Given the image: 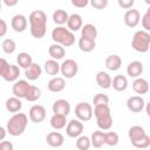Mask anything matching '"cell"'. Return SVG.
Returning a JSON list of instances; mask_svg holds the SVG:
<instances>
[{
    "instance_id": "30bf717a",
    "label": "cell",
    "mask_w": 150,
    "mask_h": 150,
    "mask_svg": "<svg viewBox=\"0 0 150 150\" xmlns=\"http://www.w3.org/2000/svg\"><path fill=\"white\" fill-rule=\"evenodd\" d=\"M144 104H145V102H144L143 97H141L138 95L131 96L127 101V107H128V109L131 112H139V111H142L143 108H144Z\"/></svg>"
},
{
    "instance_id": "f1b7e54d",
    "label": "cell",
    "mask_w": 150,
    "mask_h": 150,
    "mask_svg": "<svg viewBox=\"0 0 150 150\" xmlns=\"http://www.w3.org/2000/svg\"><path fill=\"white\" fill-rule=\"evenodd\" d=\"M68 18H69L68 13L66 11H63V9H56L53 13V20H54V22L56 25H60V26L63 25V23H66L67 20H68Z\"/></svg>"
},
{
    "instance_id": "44dd1931",
    "label": "cell",
    "mask_w": 150,
    "mask_h": 150,
    "mask_svg": "<svg viewBox=\"0 0 150 150\" xmlns=\"http://www.w3.org/2000/svg\"><path fill=\"white\" fill-rule=\"evenodd\" d=\"M132 89L136 94H139V95L146 94L149 90V83L144 79H137L132 82Z\"/></svg>"
},
{
    "instance_id": "816d5d0a",
    "label": "cell",
    "mask_w": 150,
    "mask_h": 150,
    "mask_svg": "<svg viewBox=\"0 0 150 150\" xmlns=\"http://www.w3.org/2000/svg\"><path fill=\"white\" fill-rule=\"evenodd\" d=\"M0 11H1V1H0Z\"/></svg>"
},
{
    "instance_id": "9c48e42d",
    "label": "cell",
    "mask_w": 150,
    "mask_h": 150,
    "mask_svg": "<svg viewBox=\"0 0 150 150\" xmlns=\"http://www.w3.org/2000/svg\"><path fill=\"white\" fill-rule=\"evenodd\" d=\"M29 118L34 123H41L46 118V109L43 105L36 104L29 109Z\"/></svg>"
},
{
    "instance_id": "f546056e",
    "label": "cell",
    "mask_w": 150,
    "mask_h": 150,
    "mask_svg": "<svg viewBox=\"0 0 150 150\" xmlns=\"http://www.w3.org/2000/svg\"><path fill=\"white\" fill-rule=\"evenodd\" d=\"M16 61H18V64L23 68V69H27L32 63H33V60H32V56L28 54V53H20L16 57Z\"/></svg>"
},
{
    "instance_id": "cb8c5ba5",
    "label": "cell",
    "mask_w": 150,
    "mask_h": 150,
    "mask_svg": "<svg viewBox=\"0 0 150 150\" xmlns=\"http://www.w3.org/2000/svg\"><path fill=\"white\" fill-rule=\"evenodd\" d=\"M146 134H145L144 129L142 127H139V125H134L128 131V136H129V139L131 141V143L135 142V141H137V139H139V138H142Z\"/></svg>"
},
{
    "instance_id": "d590c367",
    "label": "cell",
    "mask_w": 150,
    "mask_h": 150,
    "mask_svg": "<svg viewBox=\"0 0 150 150\" xmlns=\"http://www.w3.org/2000/svg\"><path fill=\"white\" fill-rule=\"evenodd\" d=\"M118 135L115 131H109L104 134V143L108 144L109 146H115L118 143Z\"/></svg>"
},
{
    "instance_id": "8d00e7d4",
    "label": "cell",
    "mask_w": 150,
    "mask_h": 150,
    "mask_svg": "<svg viewBox=\"0 0 150 150\" xmlns=\"http://www.w3.org/2000/svg\"><path fill=\"white\" fill-rule=\"evenodd\" d=\"M16 48V45L14 42V40L12 39H6L4 40L2 42V50L6 53V54H12Z\"/></svg>"
},
{
    "instance_id": "d4e9b609",
    "label": "cell",
    "mask_w": 150,
    "mask_h": 150,
    "mask_svg": "<svg viewBox=\"0 0 150 150\" xmlns=\"http://www.w3.org/2000/svg\"><path fill=\"white\" fill-rule=\"evenodd\" d=\"M95 46H96L95 40H91V39H88V38H82V36L79 40V47L84 53H89V52L94 50Z\"/></svg>"
},
{
    "instance_id": "7c38bea8",
    "label": "cell",
    "mask_w": 150,
    "mask_h": 150,
    "mask_svg": "<svg viewBox=\"0 0 150 150\" xmlns=\"http://www.w3.org/2000/svg\"><path fill=\"white\" fill-rule=\"evenodd\" d=\"M139 12L137 9H128L124 14V23L130 27V28H134L138 25L139 22Z\"/></svg>"
},
{
    "instance_id": "7a4b0ae2",
    "label": "cell",
    "mask_w": 150,
    "mask_h": 150,
    "mask_svg": "<svg viewBox=\"0 0 150 150\" xmlns=\"http://www.w3.org/2000/svg\"><path fill=\"white\" fill-rule=\"evenodd\" d=\"M27 123H28V118H27L26 114L18 112V114L13 115L9 118V121L7 122V131L12 136H20L26 130Z\"/></svg>"
},
{
    "instance_id": "681fc988",
    "label": "cell",
    "mask_w": 150,
    "mask_h": 150,
    "mask_svg": "<svg viewBox=\"0 0 150 150\" xmlns=\"http://www.w3.org/2000/svg\"><path fill=\"white\" fill-rule=\"evenodd\" d=\"M5 136H6V130L2 127H0V141H2L5 138Z\"/></svg>"
},
{
    "instance_id": "4dcf8cb0",
    "label": "cell",
    "mask_w": 150,
    "mask_h": 150,
    "mask_svg": "<svg viewBox=\"0 0 150 150\" xmlns=\"http://www.w3.org/2000/svg\"><path fill=\"white\" fill-rule=\"evenodd\" d=\"M50 125L54 129H62L66 125V116L60 114H54L50 118Z\"/></svg>"
},
{
    "instance_id": "6da1fadb",
    "label": "cell",
    "mask_w": 150,
    "mask_h": 150,
    "mask_svg": "<svg viewBox=\"0 0 150 150\" xmlns=\"http://www.w3.org/2000/svg\"><path fill=\"white\" fill-rule=\"evenodd\" d=\"M29 23H30V34L35 39H41L46 34L47 27V15L43 11L36 9L33 11L29 15Z\"/></svg>"
},
{
    "instance_id": "52a82bcc",
    "label": "cell",
    "mask_w": 150,
    "mask_h": 150,
    "mask_svg": "<svg viewBox=\"0 0 150 150\" xmlns=\"http://www.w3.org/2000/svg\"><path fill=\"white\" fill-rule=\"evenodd\" d=\"M60 70L62 73V75L66 77V79H71L74 77L76 74H77V70H79V66L77 63L69 59V60H66L61 66H60Z\"/></svg>"
},
{
    "instance_id": "8992f818",
    "label": "cell",
    "mask_w": 150,
    "mask_h": 150,
    "mask_svg": "<svg viewBox=\"0 0 150 150\" xmlns=\"http://www.w3.org/2000/svg\"><path fill=\"white\" fill-rule=\"evenodd\" d=\"M75 115L80 121H89L93 116V108L87 102H81L75 107Z\"/></svg>"
},
{
    "instance_id": "7402d4cb",
    "label": "cell",
    "mask_w": 150,
    "mask_h": 150,
    "mask_svg": "<svg viewBox=\"0 0 150 150\" xmlns=\"http://www.w3.org/2000/svg\"><path fill=\"white\" fill-rule=\"evenodd\" d=\"M121 64H122V59L118 55H109L105 59V67L109 70L115 71V70L120 69Z\"/></svg>"
},
{
    "instance_id": "603a6c76",
    "label": "cell",
    "mask_w": 150,
    "mask_h": 150,
    "mask_svg": "<svg viewBox=\"0 0 150 150\" xmlns=\"http://www.w3.org/2000/svg\"><path fill=\"white\" fill-rule=\"evenodd\" d=\"M67 26L73 32L79 30L82 27V18L79 14H71L67 20Z\"/></svg>"
},
{
    "instance_id": "c3c4849f",
    "label": "cell",
    "mask_w": 150,
    "mask_h": 150,
    "mask_svg": "<svg viewBox=\"0 0 150 150\" xmlns=\"http://www.w3.org/2000/svg\"><path fill=\"white\" fill-rule=\"evenodd\" d=\"M4 2H5L6 6H9L11 7V6H15L18 4V0H5Z\"/></svg>"
},
{
    "instance_id": "f6af8a7d",
    "label": "cell",
    "mask_w": 150,
    "mask_h": 150,
    "mask_svg": "<svg viewBox=\"0 0 150 150\" xmlns=\"http://www.w3.org/2000/svg\"><path fill=\"white\" fill-rule=\"evenodd\" d=\"M0 150H13V144L9 141L0 142Z\"/></svg>"
},
{
    "instance_id": "3957f363",
    "label": "cell",
    "mask_w": 150,
    "mask_h": 150,
    "mask_svg": "<svg viewBox=\"0 0 150 150\" xmlns=\"http://www.w3.org/2000/svg\"><path fill=\"white\" fill-rule=\"evenodd\" d=\"M95 117L97 120V125L102 130H109L112 125V118L110 115V108L108 104L96 105L94 109Z\"/></svg>"
},
{
    "instance_id": "f907efd6",
    "label": "cell",
    "mask_w": 150,
    "mask_h": 150,
    "mask_svg": "<svg viewBox=\"0 0 150 150\" xmlns=\"http://www.w3.org/2000/svg\"><path fill=\"white\" fill-rule=\"evenodd\" d=\"M146 114H148V116L150 115V105L149 104H146Z\"/></svg>"
},
{
    "instance_id": "9a60e30c",
    "label": "cell",
    "mask_w": 150,
    "mask_h": 150,
    "mask_svg": "<svg viewBox=\"0 0 150 150\" xmlns=\"http://www.w3.org/2000/svg\"><path fill=\"white\" fill-rule=\"evenodd\" d=\"M46 141H47V143H48L50 146H53V148H59V146H61V145L63 144L64 138H63V136H62L60 132L53 131V132H49V134L47 135Z\"/></svg>"
},
{
    "instance_id": "836d02e7",
    "label": "cell",
    "mask_w": 150,
    "mask_h": 150,
    "mask_svg": "<svg viewBox=\"0 0 150 150\" xmlns=\"http://www.w3.org/2000/svg\"><path fill=\"white\" fill-rule=\"evenodd\" d=\"M40 96H41V90H40V88H38V87H35V86H30L25 98H26L27 101L34 102V101H38V100L40 98Z\"/></svg>"
},
{
    "instance_id": "4316f807",
    "label": "cell",
    "mask_w": 150,
    "mask_h": 150,
    "mask_svg": "<svg viewBox=\"0 0 150 150\" xmlns=\"http://www.w3.org/2000/svg\"><path fill=\"white\" fill-rule=\"evenodd\" d=\"M48 53H49V55H50L54 60H60V59H62V57L64 56V54H66L63 47L60 46V45H57V43H54V45L49 46Z\"/></svg>"
},
{
    "instance_id": "4fadbf2b",
    "label": "cell",
    "mask_w": 150,
    "mask_h": 150,
    "mask_svg": "<svg viewBox=\"0 0 150 150\" xmlns=\"http://www.w3.org/2000/svg\"><path fill=\"white\" fill-rule=\"evenodd\" d=\"M70 111V104L66 100H57L53 104V112L54 114H60L63 116H67Z\"/></svg>"
},
{
    "instance_id": "ffe728a7",
    "label": "cell",
    "mask_w": 150,
    "mask_h": 150,
    "mask_svg": "<svg viewBox=\"0 0 150 150\" xmlns=\"http://www.w3.org/2000/svg\"><path fill=\"white\" fill-rule=\"evenodd\" d=\"M66 87V82L62 77H54L48 82V90L53 93H59L63 90Z\"/></svg>"
},
{
    "instance_id": "5b68a950",
    "label": "cell",
    "mask_w": 150,
    "mask_h": 150,
    "mask_svg": "<svg viewBox=\"0 0 150 150\" xmlns=\"http://www.w3.org/2000/svg\"><path fill=\"white\" fill-rule=\"evenodd\" d=\"M149 46H150V34L145 30L136 32L131 41V47L139 53H145L149 50Z\"/></svg>"
},
{
    "instance_id": "83f0119b",
    "label": "cell",
    "mask_w": 150,
    "mask_h": 150,
    "mask_svg": "<svg viewBox=\"0 0 150 150\" xmlns=\"http://www.w3.org/2000/svg\"><path fill=\"white\" fill-rule=\"evenodd\" d=\"M81 34H82V38H88V39L95 40L96 36H97V29H96V27L94 25L87 23V25H84L82 27Z\"/></svg>"
},
{
    "instance_id": "ba28073f",
    "label": "cell",
    "mask_w": 150,
    "mask_h": 150,
    "mask_svg": "<svg viewBox=\"0 0 150 150\" xmlns=\"http://www.w3.org/2000/svg\"><path fill=\"white\" fill-rule=\"evenodd\" d=\"M30 84L25 81V80H19L16 81L14 84H13V88H12V91L14 94V97H18V98H25L27 93H28V89H29Z\"/></svg>"
},
{
    "instance_id": "ab89813d",
    "label": "cell",
    "mask_w": 150,
    "mask_h": 150,
    "mask_svg": "<svg viewBox=\"0 0 150 150\" xmlns=\"http://www.w3.org/2000/svg\"><path fill=\"white\" fill-rule=\"evenodd\" d=\"M94 105H102V104H108L109 103V97L105 94H96L93 98Z\"/></svg>"
},
{
    "instance_id": "484cf974",
    "label": "cell",
    "mask_w": 150,
    "mask_h": 150,
    "mask_svg": "<svg viewBox=\"0 0 150 150\" xmlns=\"http://www.w3.org/2000/svg\"><path fill=\"white\" fill-rule=\"evenodd\" d=\"M22 108V103L18 97H9L6 101V109L9 112H18Z\"/></svg>"
},
{
    "instance_id": "60d3db41",
    "label": "cell",
    "mask_w": 150,
    "mask_h": 150,
    "mask_svg": "<svg viewBox=\"0 0 150 150\" xmlns=\"http://www.w3.org/2000/svg\"><path fill=\"white\" fill-rule=\"evenodd\" d=\"M9 67H11V64H8V62L5 59L0 57V76L1 77H4L6 75V73L8 71Z\"/></svg>"
},
{
    "instance_id": "d6a6232c",
    "label": "cell",
    "mask_w": 150,
    "mask_h": 150,
    "mask_svg": "<svg viewBox=\"0 0 150 150\" xmlns=\"http://www.w3.org/2000/svg\"><path fill=\"white\" fill-rule=\"evenodd\" d=\"M19 75H20L19 67L15 66V64H11L8 71L6 73V75H5L2 79L6 80V81H8V82H13V81H15V80L19 77Z\"/></svg>"
},
{
    "instance_id": "1f68e13d",
    "label": "cell",
    "mask_w": 150,
    "mask_h": 150,
    "mask_svg": "<svg viewBox=\"0 0 150 150\" xmlns=\"http://www.w3.org/2000/svg\"><path fill=\"white\" fill-rule=\"evenodd\" d=\"M45 70L48 75H57L60 71V64L55 60H48L45 63Z\"/></svg>"
},
{
    "instance_id": "74e56055",
    "label": "cell",
    "mask_w": 150,
    "mask_h": 150,
    "mask_svg": "<svg viewBox=\"0 0 150 150\" xmlns=\"http://www.w3.org/2000/svg\"><path fill=\"white\" fill-rule=\"evenodd\" d=\"M131 144H132L135 148H137V149H145V148H148V146L150 145V137H149L148 135H145V136H143L142 138H139V139L132 142Z\"/></svg>"
},
{
    "instance_id": "ac0fdd59",
    "label": "cell",
    "mask_w": 150,
    "mask_h": 150,
    "mask_svg": "<svg viewBox=\"0 0 150 150\" xmlns=\"http://www.w3.org/2000/svg\"><path fill=\"white\" fill-rule=\"evenodd\" d=\"M111 86L116 91H123L128 87V80L123 75H116L111 80Z\"/></svg>"
},
{
    "instance_id": "e575fe53",
    "label": "cell",
    "mask_w": 150,
    "mask_h": 150,
    "mask_svg": "<svg viewBox=\"0 0 150 150\" xmlns=\"http://www.w3.org/2000/svg\"><path fill=\"white\" fill-rule=\"evenodd\" d=\"M91 144L95 148H101L104 144V132L94 131V134L91 135Z\"/></svg>"
},
{
    "instance_id": "ee69618b",
    "label": "cell",
    "mask_w": 150,
    "mask_h": 150,
    "mask_svg": "<svg viewBox=\"0 0 150 150\" xmlns=\"http://www.w3.org/2000/svg\"><path fill=\"white\" fill-rule=\"evenodd\" d=\"M118 5H120L122 8L130 9V8L134 6V0H118Z\"/></svg>"
},
{
    "instance_id": "d6986e66",
    "label": "cell",
    "mask_w": 150,
    "mask_h": 150,
    "mask_svg": "<svg viewBox=\"0 0 150 150\" xmlns=\"http://www.w3.org/2000/svg\"><path fill=\"white\" fill-rule=\"evenodd\" d=\"M96 83L98 84V87L108 89L111 87V77L105 71H98L96 74Z\"/></svg>"
},
{
    "instance_id": "e0dca14e",
    "label": "cell",
    "mask_w": 150,
    "mask_h": 150,
    "mask_svg": "<svg viewBox=\"0 0 150 150\" xmlns=\"http://www.w3.org/2000/svg\"><path fill=\"white\" fill-rule=\"evenodd\" d=\"M127 73L131 77H137L143 73V63L139 61H132L127 68Z\"/></svg>"
},
{
    "instance_id": "b9f144b4",
    "label": "cell",
    "mask_w": 150,
    "mask_h": 150,
    "mask_svg": "<svg viewBox=\"0 0 150 150\" xmlns=\"http://www.w3.org/2000/svg\"><path fill=\"white\" fill-rule=\"evenodd\" d=\"M91 6L96 9H103L104 7H107L108 5V1L107 0H91L90 1Z\"/></svg>"
},
{
    "instance_id": "7dc6e473",
    "label": "cell",
    "mask_w": 150,
    "mask_h": 150,
    "mask_svg": "<svg viewBox=\"0 0 150 150\" xmlns=\"http://www.w3.org/2000/svg\"><path fill=\"white\" fill-rule=\"evenodd\" d=\"M71 4H73L75 7L82 8V7H86V6L88 5V0H73Z\"/></svg>"
},
{
    "instance_id": "8fae6325",
    "label": "cell",
    "mask_w": 150,
    "mask_h": 150,
    "mask_svg": "<svg viewBox=\"0 0 150 150\" xmlns=\"http://www.w3.org/2000/svg\"><path fill=\"white\" fill-rule=\"evenodd\" d=\"M83 131V124L77 121V120H71L68 124H67V129H66V132L69 137H79Z\"/></svg>"
},
{
    "instance_id": "277c9868",
    "label": "cell",
    "mask_w": 150,
    "mask_h": 150,
    "mask_svg": "<svg viewBox=\"0 0 150 150\" xmlns=\"http://www.w3.org/2000/svg\"><path fill=\"white\" fill-rule=\"evenodd\" d=\"M52 39L57 45H60V46L62 45L64 47H70L75 42V35L70 30H68L67 28L61 27V26H59V27H56V28L53 29V32H52Z\"/></svg>"
},
{
    "instance_id": "7bdbcfd3",
    "label": "cell",
    "mask_w": 150,
    "mask_h": 150,
    "mask_svg": "<svg viewBox=\"0 0 150 150\" xmlns=\"http://www.w3.org/2000/svg\"><path fill=\"white\" fill-rule=\"evenodd\" d=\"M142 26L145 30H149L150 29V8L146 11V13L144 14L143 19H142Z\"/></svg>"
},
{
    "instance_id": "2e32d148",
    "label": "cell",
    "mask_w": 150,
    "mask_h": 150,
    "mask_svg": "<svg viewBox=\"0 0 150 150\" xmlns=\"http://www.w3.org/2000/svg\"><path fill=\"white\" fill-rule=\"evenodd\" d=\"M41 73H42V69H41V67L38 63H32L27 69H25V75L30 81L38 80L40 77Z\"/></svg>"
},
{
    "instance_id": "bcb514c9",
    "label": "cell",
    "mask_w": 150,
    "mask_h": 150,
    "mask_svg": "<svg viewBox=\"0 0 150 150\" xmlns=\"http://www.w3.org/2000/svg\"><path fill=\"white\" fill-rule=\"evenodd\" d=\"M7 33V23L5 20L0 19V38H2Z\"/></svg>"
},
{
    "instance_id": "f35d334b",
    "label": "cell",
    "mask_w": 150,
    "mask_h": 150,
    "mask_svg": "<svg viewBox=\"0 0 150 150\" xmlns=\"http://www.w3.org/2000/svg\"><path fill=\"white\" fill-rule=\"evenodd\" d=\"M76 148L79 150H88L90 148V139L87 136H81L76 141Z\"/></svg>"
},
{
    "instance_id": "5bb4252c",
    "label": "cell",
    "mask_w": 150,
    "mask_h": 150,
    "mask_svg": "<svg viewBox=\"0 0 150 150\" xmlns=\"http://www.w3.org/2000/svg\"><path fill=\"white\" fill-rule=\"evenodd\" d=\"M11 25H12V28L15 32L21 33L27 28V19L21 14H16V15L13 16Z\"/></svg>"
}]
</instances>
